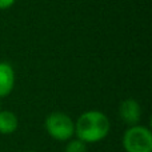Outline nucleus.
<instances>
[{
  "label": "nucleus",
  "mask_w": 152,
  "mask_h": 152,
  "mask_svg": "<svg viewBox=\"0 0 152 152\" xmlns=\"http://www.w3.org/2000/svg\"><path fill=\"white\" fill-rule=\"evenodd\" d=\"M111 121L104 112L89 110L83 112L75 121V136L86 144H95L110 135Z\"/></svg>",
  "instance_id": "f257e3e1"
},
{
  "label": "nucleus",
  "mask_w": 152,
  "mask_h": 152,
  "mask_svg": "<svg viewBox=\"0 0 152 152\" xmlns=\"http://www.w3.org/2000/svg\"><path fill=\"white\" fill-rule=\"evenodd\" d=\"M45 132L58 142H67L75 136V121L66 112H51L44 120Z\"/></svg>",
  "instance_id": "f03ea898"
},
{
  "label": "nucleus",
  "mask_w": 152,
  "mask_h": 152,
  "mask_svg": "<svg viewBox=\"0 0 152 152\" xmlns=\"http://www.w3.org/2000/svg\"><path fill=\"white\" fill-rule=\"evenodd\" d=\"M123 148L126 152H152V132L150 127L129 126L123 134Z\"/></svg>",
  "instance_id": "7ed1b4c3"
},
{
  "label": "nucleus",
  "mask_w": 152,
  "mask_h": 152,
  "mask_svg": "<svg viewBox=\"0 0 152 152\" xmlns=\"http://www.w3.org/2000/svg\"><path fill=\"white\" fill-rule=\"evenodd\" d=\"M119 116L127 126H136L140 124L142 118V107L136 99H124L119 105Z\"/></svg>",
  "instance_id": "20e7f679"
},
{
  "label": "nucleus",
  "mask_w": 152,
  "mask_h": 152,
  "mask_svg": "<svg viewBox=\"0 0 152 152\" xmlns=\"http://www.w3.org/2000/svg\"><path fill=\"white\" fill-rule=\"evenodd\" d=\"M15 69L7 61H0V99L7 97L15 88Z\"/></svg>",
  "instance_id": "39448f33"
},
{
  "label": "nucleus",
  "mask_w": 152,
  "mask_h": 152,
  "mask_svg": "<svg viewBox=\"0 0 152 152\" xmlns=\"http://www.w3.org/2000/svg\"><path fill=\"white\" fill-rule=\"evenodd\" d=\"M19 127V119L16 113L10 110H0V134L12 135Z\"/></svg>",
  "instance_id": "423d86ee"
},
{
  "label": "nucleus",
  "mask_w": 152,
  "mask_h": 152,
  "mask_svg": "<svg viewBox=\"0 0 152 152\" xmlns=\"http://www.w3.org/2000/svg\"><path fill=\"white\" fill-rule=\"evenodd\" d=\"M64 152H87V144L79 140L77 137L69 139L66 148H64Z\"/></svg>",
  "instance_id": "0eeeda50"
},
{
  "label": "nucleus",
  "mask_w": 152,
  "mask_h": 152,
  "mask_svg": "<svg viewBox=\"0 0 152 152\" xmlns=\"http://www.w3.org/2000/svg\"><path fill=\"white\" fill-rule=\"evenodd\" d=\"M16 3V0H0V11H4L11 8Z\"/></svg>",
  "instance_id": "6e6552de"
},
{
  "label": "nucleus",
  "mask_w": 152,
  "mask_h": 152,
  "mask_svg": "<svg viewBox=\"0 0 152 152\" xmlns=\"http://www.w3.org/2000/svg\"><path fill=\"white\" fill-rule=\"evenodd\" d=\"M24 152H35V151H24Z\"/></svg>",
  "instance_id": "1a4fd4ad"
}]
</instances>
